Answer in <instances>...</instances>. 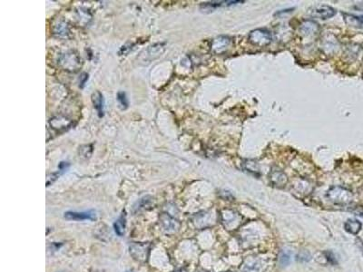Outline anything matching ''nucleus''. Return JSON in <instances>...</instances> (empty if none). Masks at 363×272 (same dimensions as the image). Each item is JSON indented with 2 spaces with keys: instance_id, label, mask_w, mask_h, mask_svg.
<instances>
[{
  "instance_id": "22",
  "label": "nucleus",
  "mask_w": 363,
  "mask_h": 272,
  "mask_svg": "<svg viewBox=\"0 0 363 272\" xmlns=\"http://www.w3.org/2000/svg\"><path fill=\"white\" fill-rule=\"evenodd\" d=\"M291 261V255L287 251H282L280 255V263L282 266H286Z\"/></svg>"
},
{
  "instance_id": "6",
  "label": "nucleus",
  "mask_w": 363,
  "mask_h": 272,
  "mask_svg": "<svg viewBox=\"0 0 363 272\" xmlns=\"http://www.w3.org/2000/svg\"><path fill=\"white\" fill-rule=\"evenodd\" d=\"M337 14V10L332 6L318 5L312 6L308 10V15L311 18H320V19H329L333 18Z\"/></svg>"
},
{
  "instance_id": "30",
  "label": "nucleus",
  "mask_w": 363,
  "mask_h": 272,
  "mask_svg": "<svg viewBox=\"0 0 363 272\" xmlns=\"http://www.w3.org/2000/svg\"></svg>"
},
{
  "instance_id": "20",
  "label": "nucleus",
  "mask_w": 363,
  "mask_h": 272,
  "mask_svg": "<svg viewBox=\"0 0 363 272\" xmlns=\"http://www.w3.org/2000/svg\"><path fill=\"white\" fill-rule=\"evenodd\" d=\"M242 166L245 171L252 174H259L260 172V166L258 162L253 160H245L242 163Z\"/></svg>"
},
{
  "instance_id": "10",
  "label": "nucleus",
  "mask_w": 363,
  "mask_h": 272,
  "mask_svg": "<svg viewBox=\"0 0 363 272\" xmlns=\"http://www.w3.org/2000/svg\"><path fill=\"white\" fill-rule=\"evenodd\" d=\"M241 3H243V1H212V2H206V3L201 4L200 10L202 12L214 11L219 7L235 6Z\"/></svg>"
},
{
  "instance_id": "17",
  "label": "nucleus",
  "mask_w": 363,
  "mask_h": 272,
  "mask_svg": "<svg viewBox=\"0 0 363 272\" xmlns=\"http://www.w3.org/2000/svg\"><path fill=\"white\" fill-rule=\"evenodd\" d=\"M342 15L348 26L355 29H363V16H355L347 13H343Z\"/></svg>"
},
{
  "instance_id": "21",
  "label": "nucleus",
  "mask_w": 363,
  "mask_h": 272,
  "mask_svg": "<svg viewBox=\"0 0 363 272\" xmlns=\"http://www.w3.org/2000/svg\"><path fill=\"white\" fill-rule=\"evenodd\" d=\"M117 99H118V103L121 105L123 110H125V109L128 108L129 102L128 98L126 96V93L122 92V91L118 92V94H117Z\"/></svg>"
},
{
  "instance_id": "29",
  "label": "nucleus",
  "mask_w": 363,
  "mask_h": 272,
  "mask_svg": "<svg viewBox=\"0 0 363 272\" xmlns=\"http://www.w3.org/2000/svg\"><path fill=\"white\" fill-rule=\"evenodd\" d=\"M205 272V271H203V272Z\"/></svg>"
},
{
  "instance_id": "5",
  "label": "nucleus",
  "mask_w": 363,
  "mask_h": 272,
  "mask_svg": "<svg viewBox=\"0 0 363 272\" xmlns=\"http://www.w3.org/2000/svg\"><path fill=\"white\" fill-rule=\"evenodd\" d=\"M249 41L252 45L264 47L268 46L272 42V36L269 31L264 29L252 30L249 35Z\"/></svg>"
},
{
  "instance_id": "15",
  "label": "nucleus",
  "mask_w": 363,
  "mask_h": 272,
  "mask_svg": "<svg viewBox=\"0 0 363 272\" xmlns=\"http://www.w3.org/2000/svg\"><path fill=\"white\" fill-rule=\"evenodd\" d=\"M161 223L164 231L167 232H176L178 231L180 224L177 220L173 219L169 215L164 214L161 217Z\"/></svg>"
},
{
  "instance_id": "24",
  "label": "nucleus",
  "mask_w": 363,
  "mask_h": 272,
  "mask_svg": "<svg viewBox=\"0 0 363 272\" xmlns=\"http://www.w3.org/2000/svg\"><path fill=\"white\" fill-rule=\"evenodd\" d=\"M68 167H69V163H68V162H60V164L59 165V171H60L61 173H64V172H65Z\"/></svg>"
},
{
  "instance_id": "7",
  "label": "nucleus",
  "mask_w": 363,
  "mask_h": 272,
  "mask_svg": "<svg viewBox=\"0 0 363 272\" xmlns=\"http://www.w3.org/2000/svg\"><path fill=\"white\" fill-rule=\"evenodd\" d=\"M150 250V244L133 243L130 246V254L139 262H146Z\"/></svg>"
},
{
  "instance_id": "13",
  "label": "nucleus",
  "mask_w": 363,
  "mask_h": 272,
  "mask_svg": "<svg viewBox=\"0 0 363 272\" xmlns=\"http://www.w3.org/2000/svg\"><path fill=\"white\" fill-rule=\"evenodd\" d=\"M50 126L57 131H64L66 128L70 127L72 122L64 116H55L49 120Z\"/></svg>"
},
{
  "instance_id": "14",
  "label": "nucleus",
  "mask_w": 363,
  "mask_h": 272,
  "mask_svg": "<svg viewBox=\"0 0 363 272\" xmlns=\"http://www.w3.org/2000/svg\"><path fill=\"white\" fill-rule=\"evenodd\" d=\"M164 51V44H155L153 46L148 47L147 50L145 51V56L146 58L144 59V61H148L151 62L152 60H154L155 58L161 57V55Z\"/></svg>"
},
{
  "instance_id": "18",
  "label": "nucleus",
  "mask_w": 363,
  "mask_h": 272,
  "mask_svg": "<svg viewBox=\"0 0 363 272\" xmlns=\"http://www.w3.org/2000/svg\"><path fill=\"white\" fill-rule=\"evenodd\" d=\"M125 227H126V216H125V212H123V214L116 220L114 224V229L118 236H123L125 232Z\"/></svg>"
},
{
  "instance_id": "26",
  "label": "nucleus",
  "mask_w": 363,
  "mask_h": 272,
  "mask_svg": "<svg viewBox=\"0 0 363 272\" xmlns=\"http://www.w3.org/2000/svg\"><path fill=\"white\" fill-rule=\"evenodd\" d=\"M80 79H81V81H80V84H81V87H84V85L86 84V82H87V80L88 79V74H86V73H83L82 75H81V76H80Z\"/></svg>"
},
{
  "instance_id": "28",
  "label": "nucleus",
  "mask_w": 363,
  "mask_h": 272,
  "mask_svg": "<svg viewBox=\"0 0 363 272\" xmlns=\"http://www.w3.org/2000/svg\"><path fill=\"white\" fill-rule=\"evenodd\" d=\"M132 272V271H128V272Z\"/></svg>"
},
{
  "instance_id": "12",
  "label": "nucleus",
  "mask_w": 363,
  "mask_h": 272,
  "mask_svg": "<svg viewBox=\"0 0 363 272\" xmlns=\"http://www.w3.org/2000/svg\"><path fill=\"white\" fill-rule=\"evenodd\" d=\"M270 181L272 183V185L277 188H283L287 184L288 178L286 174L279 169H273L270 173Z\"/></svg>"
},
{
  "instance_id": "9",
  "label": "nucleus",
  "mask_w": 363,
  "mask_h": 272,
  "mask_svg": "<svg viewBox=\"0 0 363 272\" xmlns=\"http://www.w3.org/2000/svg\"><path fill=\"white\" fill-rule=\"evenodd\" d=\"M64 219L68 220H95L96 212L94 210H89L85 212H66L64 215Z\"/></svg>"
},
{
  "instance_id": "2",
  "label": "nucleus",
  "mask_w": 363,
  "mask_h": 272,
  "mask_svg": "<svg viewBox=\"0 0 363 272\" xmlns=\"http://www.w3.org/2000/svg\"><path fill=\"white\" fill-rule=\"evenodd\" d=\"M267 268V261L261 256L252 255L247 257L241 265V272H264Z\"/></svg>"
},
{
  "instance_id": "4",
  "label": "nucleus",
  "mask_w": 363,
  "mask_h": 272,
  "mask_svg": "<svg viewBox=\"0 0 363 272\" xmlns=\"http://www.w3.org/2000/svg\"><path fill=\"white\" fill-rule=\"evenodd\" d=\"M59 63L63 68L69 72H76L81 66V58L75 52H67L62 55Z\"/></svg>"
},
{
  "instance_id": "16",
  "label": "nucleus",
  "mask_w": 363,
  "mask_h": 272,
  "mask_svg": "<svg viewBox=\"0 0 363 272\" xmlns=\"http://www.w3.org/2000/svg\"><path fill=\"white\" fill-rule=\"evenodd\" d=\"M92 102L94 104V107L98 114L99 117L105 116V99L104 95L100 93L99 91H96L92 95Z\"/></svg>"
},
{
  "instance_id": "1",
  "label": "nucleus",
  "mask_w": 363,
  "mask_h": 272,
  "mask_svg": "<svg viewBox=\"0 0 363 272\" xmlns=\"http://www.w3.org/2000/svg\"><path fill=\"white\" fill-rule=\"evenodd\" d=\"M326 197L330 202L337 205H346L352 202L353 194L352 191L341 186H333L329 189Z\"/></svg>"
},
{
  "instance_id": "25",
  "label": "nucleus",
  "mask_w": 363,
  "mask_h": 272,
  "mask_svg": "<svg viewBox=\"0 0 363 272\" xmlns=\"http://www.w3.org/2000/svg\"><path fill=\"white\" fill-rule=\"evenodd\" d=\"M307 255H310V253L309 252H307V251H302V252H301L299 254V260L300 261H309V259H307Z\"/></svg>"
},
{
  "instance_id": "19",
  "label": "nucleus",
  "mask_w": 363,
  "mask_h": 272,
  "mask_svg": "<svg viewBox=\"0 0 363 272\" xmlns=\"http://www.w3.org/2000/svg\"><path fill=\"white\" fill-rule=\"evenodd\" d=\"M344 229L346 232L356 235L362 229V223L357 220H348L344 223Z\"/></svg>"
},
{
  "instance_id": "27",
  "label": "nucleus",
  "mask_w": 363,
  "mask_h": 272,
  "mask_svg": "<svg viewBox=\"0 0 363 272\" xmlns=\"http://www.w3.org/2000/svg\"><path fill=\"white\" fill-rule=\"evenodd\" d=\"M175 272H187V271H186V270H184V269H180V270H177V271H176Z\"/></svg>"
},
{
  "instance_id": "3",
  "label": "nucleus",
  "mask_w": 363,
  "mask_h": 272,
  "mask_svg": "<svg viewBox=\"0 0 363 272\" xmlns=\"http://www.w3.org/2000/svg\"><path fill=\"white\" fill-rule=\"evenodd\" d=\"M221 220L224 228L228 231L236 230L242 223V217L234 210L224 209L221 212Z\"/></svg>"
},
{
  "instance_id": "23",
  "label": "nucleus",
  "mask_w": 363,
  "mask_h": 272,
  "mask_svg": "<svg viewBox=\"0 0 363 272\" xmlns=\"http://www.w3.org/2000/svg\"><path fill=\"white\" fill-rule=\"evenodd\" d=\"M58 26L59 27H58V29L55 31V34L59 35H65L68 33V28H67V26L65 24L59 23Z\"/></svg>"
},
{
  "instance_id": "11",
  "label": "nucleus",
  "mask_w": 363,
  "mask_h": 272,
  "mask_svg": "<svg viewBox=\"0 0 363 272\" xmlns=\"http://www.w3.org/2000/svg\"><path fill=\"white\" fill-rule=\"evenodd\" d=\"M299 30L302 35H305V36H310V35H315L319 32L320 26L314 20L306 19L300 25Z\"/></svg>"
},
{
  "instance_id": "8",
  "label": "nucleus",
  "mask_w": 363,
  "mask_h": 272,
  "mask_svg": "<svg viewBox=\"0 0 363 272\" xmlns=\"http://www.w3.org/2000/svg\"><path fill=\"white\" fill-rule=\"evenodd\" d=\"M231 43H232V40L228 36H225V35L218 36L212 41L211 47H210L211 52L215 55H222L223 53L226 52L229 47H231Z\"/></svg>"
}]
</instances>
